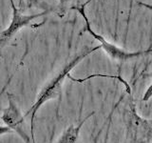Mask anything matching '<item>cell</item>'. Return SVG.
Here are the masks:
<instances>
[{"label": "cell", "mask_w": 152, "mask_h": 143, "mask_svg": "<svg viewBox=\"0 0 152 143\" xmlns=\"http://www.w3.org/2000/svg\"><path fill=\"white\" fill-rule=\"evenodd\" d=\"M90 1H91V0H88V1L85 2L84 4H80V5H77V6H73V7H71V9H74V10H76V11H78V13L82 15V17L84 18V20L86 22V27L84 29V31L88 32L89 35H91V36H93L95 39L100 42V44H101L100 46H101V48H103L104 51L106 52V54H107V55L110 57L112 60H115L118 62H121V63H124V62L138 58L139 56L148 55L151 52L150 49H148L147 51H137V52L126 51V50L122 49V48H119L116 45H114V44H112V43L108 42L104 36L98 35L97 32H95L91 29L89 20L87 17V14H86V11H85L86 6H87Z\"/></svg>", "instance_id": "3957f363"}, {"label": "cell", "mask_w": 152, "mask_h": 143, "mask_svg": "<svg viewBox=\"0 0 152 143\" xmlns=\"http://www.w3.org/2000/svg\"><path fill=\"white\" fill-rule=\"evenodd\" d=\"M70 1L71 0H59L58 8H59V13H62V15H64V14L66 13Z\"/></svg>", "instance_id": "52a82bcc"}, {"label": "cell", "mask_w": 152, "mask_h": 143, "mask_svg": "<svg viewBox=\"0 0 152 143\" xmlns=\"http://www.w3.org/2000/svg\"><path fill=\"white\" fill-rule=\"evenodd\" d=\"M8 97V106L2 110L1 120L12 131L16 133L22 138L25 143H32L31 138L25 131V117L22 114L17 103L13 99V97L11 94H7Z\"/></svg>", "instance_id": "277c9868"}, {"label": "cell", "mask_w": 152, "mask_h": 143, "mask_svg": "<svg viewBox=\"0 0 152 143\" xmlns=\"http://www.w3.org/2000/svg\"><path fill=\"white\" fill-rule=\"evenodd\" d=\"M12 133V131L10 128H8L5 125H0V136L5 135V133Z\"/></svg>", "instance_id": "ba28073f"}, {"label": "cell", "mask_w": 152, "mask_h": 143, "mask_svg": "<svg viewBox=\"0 0 152 143\" xmlns=\"http://www.w3.org/2000/svg\"><path fill=\"white\" fill-rule=\"evenodd\" d=\"M19 7H22V0H19Z\"/></svg>", "instance_id": "8fae6325"}, {"label": "cell", "mask_w": 152, "mask_h": 143, "mask_svg": "<svg viewBox=\"0 0 152 143\" xmlns=\"http://www.w3.org/2000/svg\"><path fill=\"white\" fill-rule=\"evenodd\" d=\"M95 114V112H91L88 114L82 121L77 125H70L66 128V130L62 133V135L57 139L56 143H77L80 136V131L82 129L85 122Z\"/></svg>", "instance_id": "8992f818"}, {"label": "cell", "mask_w": 152, "mask_h": 143, "mask_svg": "<svg viewBox=\"0 0 152 143\" xmlns=\"http://www.w3.org/2000/svg\"><path fill=\"white\" fill-rule=\"evenodd\" d=\"M43 0H30V6L31 5H35V4H38L39 2H42Z\"/></svg>", "instance_id": "30bf717a"}, {"label": "cell", "mask_w": 152, "mask_h": 143, "mask_svg": "<svg viewBox=\"0 0 152 143\" xmlns=\"http://www.w3.org/2000/svg\"><path fill=\"white\" fill-rule=\"evenodd\" d=\"M150 94H151V86H149L148 90H147V94L145 95H144V98H142V100H144V101H146V100H148L150 98V95H151Z\"/></svg>", "instance_id": "9c48e42d"}, {"label": "cell", "mask_w": 152, "mask_h": 143, "mask_svg": "<svg viewBox=\"0 0 152 143\" xmlns=\"http://www.w3.org/2000/svg\"><path fill=\"white\" fill-rule=\"evenodd\" d=\"M101 49V46H96L93 48H86L79 55L74 56L69 62H68L62 70L57 74L54 77H52L49 82H48L44 87L42 88L41 92L37 95L35 102L32 104V106L28 110V112L24 114V117H26L31 114V138L32 143L35 142L34 137V118L37 112L39 111L40 108L44 105L46 102L50 101V100L60 98L62 95V87H63L65 78L68 76L70 72L74 69V67L77 66L81 61L84 60L86 57L89 55L93 54L96 51H99Z\"/></svg>", "instance_id": "6da1fadb"}, {"label": "cell", "mask_w": 152, "mask_h": 143, "mask_svg": "<svg viewBox=\"0 0 152 143\" xmlns=\"http://www.w3.org/2000/svg\"><path fill=\"white\" fill-rule=\"evenodd\" d=\"M90 78L94 77H104L117 79L125 86L126 93L127 94V112L126 116V135L127 137L133 143H151V122L149 119L142 118L138 114L135 99L133 97L131 87L126 79L122 77L121 74H94L89 75Z\"/></svg>", "instance_id": "7a4b0ae2"}, {"label": "cell", "mask_w": 152, "mask_h": 143, "mask_svg": "<svg viewBox=\"0 0 152 143\" xmlns=\"http://www.w3.org/2000/svg\"><path fill=\"white\" fill-rule=\"evenodd\" d=\"M10 1H11L12 8V18L10 26L6 30L0 32V48L5 46L7 43H9L10 40L14 36V35H16L22 28L28 26L35 18L43 16L49 13V11H45L40 13L23 14L20 10L15 7V5L13 3V0H10Z\"/></svg>", "instance_id": "5b68a950"}]
</instances>
